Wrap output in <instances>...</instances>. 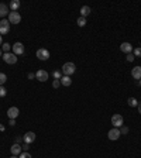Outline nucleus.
Segmentation results:
<instances>
[{"instance_id":"1","label":"nucleus","mask_w":141,"mask_h":158,"mask_svg":"<svg viewBox=\"0 0 141 158\" xmlns=\"http://www.w3.org/2000/svg\"><path fill=\"white\" fill-rule=\"evenodd\" d=\"M62 74L65 75V76H70V75L75 74V71H76V65H75L74 62H65L62 65Z\"/></svg>"},{"instance_id":"2","label":"nucleus","mask_w":141,"mask_h":158,"mask_svg":"<svg viewBox=\"0 0 141 158\" xmlns=\"http://www.w3.org/2000/svg\"><path fill=\"white\" fill-rule=\"evenodd\" d=\"M111 124H113V127H121L123 124H124V117H123L121 114H113L111 116Z\"/></svg>"},{"instance_id":"3","label":"nucleus","mask_w":141,"mask_h":158,"mask_svg":"<svg viewBox=\"0 0 141 158\" xmlns=\"http://www.w3.org/2000/svg\"><path fill=\"white\" fill-rule=\"evenodd\" d=\"M35 55L40 61H48L49 58V51L48 50H45V48H38L37 52H35Z\"/></svg>"},{"instance_id":"4","label":"nucleus","mask_w":141,"mask_h":158,"mask_svg":"<svg viewBox=\"0 0 141 158\" xmlns=\"http://www.w3.org/2000/svg\"><path fill=\"white\" fill-rule=\"evenodd\" d=\"M21 21V16H20L19 11H10L9 14V23L10 24H20Z\"/></svg>"},{"instance_id":"5","label":"nucleus","mask_w":141,"mask_h":158,"mask_svg":"<svg viewBox=\"0 0 141 158\" xmlns=\"http://www.w3.org/2000/svg\"><path fill=\"white\" fill-rule=\"evenodd\" d=\"M3 61L9 65H14L17 62V57L13 54V52H7V54H3Z\"/></svg>"},{"instance_id":"6","label":"nucleus","mask_w":141,"mask_h":158,"mask_svg":"<svg viewBox=\"0 0 141 158\" xmlns=\"http://www.w3.org/2000/svg\"><path fill=\"white\" fill-rule=\"evenodd\" d=\"M48 76H49V74L45 69H38L37 72H35V79H37V81H40V82L48 81Z\"/></svg>"},{"instance_id":"7","label":"nucleus","mask_w":141,"mask_h":158,"mask_svg":"<svg viewBox=\"0 0 141 158\" xmlns=\"http://www.w3.org/2000/svg\"><path fill=\"white\" fill-rule=\"evenodd\" d=\"M120 136H121V133H120V130L117 129V127H113V129L109 130V133H107L109 140H111V141H116V140H119Z\"/></svg>"},{"instance_id":"8","label":"nucleus","mask_w":141,"mask_h":158,"mask_svg":"<svg viewBox=\"0 0 141 158\" xmlns=\"http://www.w3.org/2000/svg\"><path fill=\"white\" fill-rule=\"evenodd\" d=\"M9 31H10V23H9V20L3 19L0 21V35H2V34L6 35Z\"/></svg>"},{"instance_id":"9","label":"nucleus","mask_w":141,"mask_h":158,"mask_svg":"<svg viewBox=\"0 0 141 158\" xmlns=\"http://www.w3.org/2000/svg\"><path fill=\"white\" fill-rule=\"evenodd\" d=\"M11 51L14 55H23L24 54V45L21 42H14V45H11Z\"/></svg>"},{"instance_id":"10","label":"nucleus","mask_w":141,"mask_h":158,"mask_svg":"<svg viewBox=\"0 0 141 158\" xmlns=\"http://www.w3.org/2000/svg\"><path fill=\"white\" fill-rule=\"evenodd\" d=\"M35 138H37V136H35V133H33V131H27L26 134H24V137H23V141L26 144H33L34 141H35Z\"/></svg>"},{"instance_id":"11","label":"nucleus","mask_w":141,"mask_h":158,"mask_svg":"<svg viewBox=\"0 0 141 158\" xmlns=\"http://www.w3.org/2000/svg\"><path fill=\"white\" fill-rule=\"evenodd\" d=\"M19 114H20V110H19V107H16V106H11L10 109L7 110V116L9 119H17L19 117Z\"/></svg>"},{"instance_id":"12","label":"nucleus","mask_w":141,"mask_h":158,"mask_svg":"<svg viewBox=\"0 0 141 158\" xmlns=\"http://www.w3.org/2000/svg\"><path fill=\"white\" fill-rule=\"evenodd\" d=\"M134 48H133V45L130 44V42H123L121 45H120V51L121 52H124V54H131V51H133Z\"/></svg>"},{"instance_id":"13","label":"nucleus","mask_w":141,"mask_h":158,"mask_svg":"<svg viewBox=\"0 0 141 158\" xmlns=\"http://www.w3.org/2000/svg\"><path fill=\"white\" fill-rule=\"evenodd\" d=\"M10 14V10H9V6L4 3H0V17H2V20L6 17V16Z\"/></svg>"},{"instance_id":"14","label":"nucleus","mask_w":141,"mask_h":158,"mask_svg":"<svg viewBox=\"0 0 141 158\" xmlns=\"http://www.w3.org/2000/svg\"><path fill=\"white\" fill-rule=\"evenodd\" d=\"M10 151H11V154H13V155H17V157H19V155L23 152V147L20 145V144L16 143V144H13V145H11Z\"/></svg>"},{"instance_id":"15","label":"nucleus","mask_w":141,"mask_h":158,"mask_svg":"<svg viewBox=\"0 0 141 158\" xmlns=\"http://www.w3.org/2000/svg\"><path fill=\"white\" fill-rule=\"evenodd\" d=\"M131 76L134 79H141V66H134L131 69Z\"/></svg>"},{"instance_id":"16","label":"nucleus","mask_w":141,"mask_h":158,"mask_svg":"<svg viewBox=\"0 0 141 158\" xmlns=\"http://www.w3.org/2000/svg\"><path fill=\"white\" fill-rule=\"evenodd\" d=\"M90 11H92V9L89 7V6H82L81 7V17H88V16L90 14Z\"/></svg>"},{"instance_id":"17","label":"nucleus","mask_w":141,"mask_h":158,"mask_svg":"<svg viewBox=\"0 0 141 158\" xmlns=\"http://www.w3.org/2000/svg\"><path fill=\"white\" fill-rule=\"evenodd\" d=\"M20 7V2L19 0H11L10 4H9V9L10 11H17V9Z\"/></svg>"},{"instance_id":"18","label":"nucleus","mask_w":141,"mask_h":158,"mask_svg":"<svg viewBox=\"0 0 141 158\" xmlns=\"http://www.w3.org/2000/svg\"><path fill=\"white\" fill-rule=\"evenodd\" d=\"M70 83H72L70 76H65V75H63V76L61 78V85H62V86H70Z\"/></svg>"},{"instance_id":"19","label":"nucleus","mask_w":141,"mask_h":158,"mask_svg":"<svg viewBox=\"0 0 141 158\" xmlns=\"http://www.w3.org/2000/svg\"><path fill=\"white\" fill-rule=\"evenodd\" d=\"M127 105L130 107H137L138 106V100L136 99V97H128L127 99Z\"/></svg>"},{"instance_id":"20","label":"nucleus","mask_w":141,"mask_h":158,"mask_svg":"<svg viewBox=\"0 0 141 158\" xmlns=\"http://www.w3.org/2000/svg\"><path fill=\"white\" fill-rule=\"evenodd\" d=\"M2 48H3V54H7V52H10V51H11V45L9 44V42H3Z\"/></svg>"},{"instance_id":"21","label":"nucleus","mask_w":141,"mask_h":158,"mask_svg":"<svg viewBox=\"0 0 141 158\" xmlns=\"http://www.w3.org/2000/svg\"><path fill=\"white\" fill-rule=\"evenodd\" d=\"M62 71H54L52 72V76H54V79H61L62 78Z\"/></svg>"},{"instance_id":"22","label":"nucleus","mask_w":141,"mask_h":158,"mask_svg":"<svg viewBox=\"0 0 141 158\" xmlns=\"http://www.w3.org/2000/svg\"><path fill=\"white\" fill-rule=\"evenodd\" d=\"M76 23H78V26H79V27H85V26H86V23H88V21H86L85 17H79L78 21H76Z\"/></svg>"},{"instance_id":"23","label":"nucleus","mask_w":141,"mask_h":158,"mask_svg":"<svg viewBox=\"0 0 141 158\" xmlns=\"http://www.w3.org/2000/svg\"><path fill=\"white\" fill-rule=\"evenodd\" d=\"M7 81V76H6V74H3V72H0V86H3L4 82Z\"/></svg>"},{"instance_id":"24","label":"nucleus","mask_w":141,"mask_h":158,"mask_svg":"<svg viewBox=\"0 0 141 158\" xmlns=\"http://www.w3.org/2000/svg\"><path fill=\"white\" fill-rule=\"evenodd\" d=\"M19 158H33V157H31V154L28 151H23L21 154L19 155Z\"/></svg>"},{"instance_id":"25","label":"nucleus","mask_w":141,"mask_h":158,"mask_svg":"<svg viewBox=\"0 0 141 158\" xmlns=\"http://www.w3.org/2000/svg\"><path fill=\"white\" fill-rule=\"evenodd\" d=\"M6 95H7V89L4 86H0V97H4Z\"/></svg>"},{"instance_id":"26","label":"nucleus","mask_w":141,"mask_h":158,"mask_svg":"<svg viewBox=\"0 0 141 158\" xmlns=\"http://www.w3.org/2000/svg\"><path fill=\"white\" fill-rule=\"evenodd\" d=\"M133 52H134V54H133L134 57H138V58L141 57V48H138V47H137V48H134Z\"/></svg>"},{"instance_id":"27","label":"nucleus","mask_w":141,"mask_h":158,"mask_svg":"<svg viewBox=\"0 0 141 158\" xmlns=\"http://www.w3.org/2000/svg\"><path fill=\"white\" fill-rule=\"evenodd\" d=\"M60 85H61V79H54V82H52V88L58 89L60 88Z\"/></svg>"},{"instance_id":"28","label":"nucleus","mask_w":141,"mask_h":158,"mask_svg":"<svg viewBox=\"0 0 141 158\" xmlns=\"http://www.w3.org/2000/svg\"><path fill=\"white\" fill-rule=\"evenodd\" d=\"M120 133H121V134H127V133H128V127H127V126H121Z\"/></svg>"},{"instance_id":"29","label":"nucleus","mask_w":141,"mask_h":158,"mask_svg":"<svg viewBox=\"0 0 141 158\" xmlns=\"http://www.w3.org/2000/svg\"><path fill=\"white\" fill-rule=\"evenodd\" d=\"M134 58H136V57H134L133 54H128V55H127V61H128V62H133Z\"/></svg>"},{"instance_id":"30","label":"nucleus","mask_w":141,"mask_h":158,"mask_svg":"<svg viewBox=\"0 0 141 158\" xmlns=\"http://www.w3.org/2000/svg\"><path fill=\"white\" fill-rule=\"evenodd\" d=\"M10 126H16V120L14 119H10V123H9Z\"/></svg>"},{"instance_id":"31","label":"nucleus","mask_w":141,"mask_h":158,"mask_svg":"<svg viewBox=\"0 0 141 158\" xmlns=\"http://www.w3.org/2000/svg\"><path fill=\"white\" fill-rule=\"evenodd\" d=\"M28 79H34V78H35V74H28Z\"/></svg>"},{"instance_id":"32","label":"nucleus","mask_w":141,"mask_h":158,"mask_svg":"<svg viewBox=\"0 0 141 158\" xmlns=\"http://www.w3.org/2000/svg\"><path fill=\"white\" fill-rule=\"evenodd\" d=\"M28 148H30V147H28V144H24V147H23V150H24V151H27V150H28Z\"/></svg>"},{"instance_id":"33","label":"nucleus","mask_w":141,"mask_h":158,"mask_svg":"<svg viewBox=\"0 0 141 158\" xmlns=\"http://www.w3.org/2000/svg\"><path fill=\"white\" fill-rule=\"evenodd\" d=\"M4 130H6V127L3 124H0V131H4Z\"/></svg>"},{"instance_id":"34","label":"nucleus","mask_w":141,"mask_h":158,"mask_svg":"<svg viewBox=\"0 0 141 158\" xmlns=\"http://www.w3.org/2000/svg\"><path fill=\"white\" fill-rule=\"evenodd\" d=\"M3 45V38H2V35H0V47Z\"/></svg>"},{"instance_id":"35","label":"nucleus","mask_w":141,"mask_h":158,"mask_svg":"<svg viewBox=\"0 0 141 158\" xmlns=\"http://www.w3.org/2000/svg\"><path fill=\"white\" fill-rule=\"evenodd\" d=\"M138 112H140V114H141V105L138 106Z\"/></svg>"},{"instance_id":"36","label":"nucleus","mask_w":141,"mask_h":158,"mask_svg":"<svg viewBox=\"0 0 141 158\" xmlns=\"http://www.w3.org/2000/svg\"><path fill=\"white\" fill-rule=\"evenodd\" d=\"M10 158H19V157H17V155H11Z\"/></svg>"},{"instance_id":"37","label":"nucleus","mask_w":141,"mask_h":158,"mask_svg":"<svg viewBox=\"0 0 141 158\" xmlns=\"http://www.w3.org/2000/svg\"><path fill=\"white\" fill-rule=\"evenodd\" d=\"M0 57H3V52H2V50H0Z\"/></svg>"},{"instance_id":"38","label":"nucleus","mask_w":141,"mask_h":158,"mask_svg":"<svg viewBox=\"0 0 141 158\" xmlns=\"http://www.w3.org/2000/svg\"><path fill=\"white\" fill-rule=\"evenodd\" d=\"M140 86H141V79H140Z\"/></svg>"}]
</instances>
